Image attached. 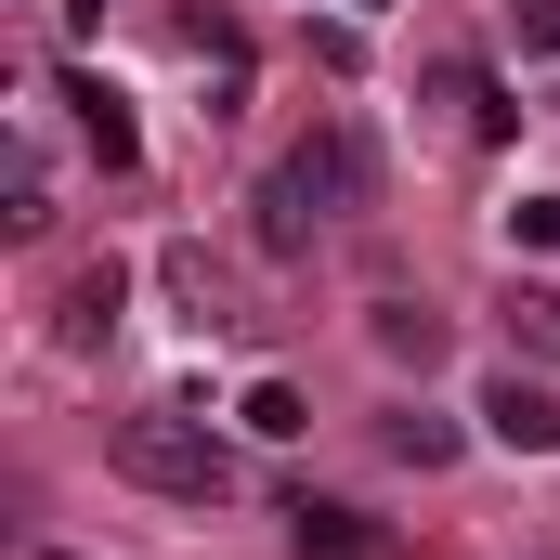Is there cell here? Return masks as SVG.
Instances as JSON below:
<instances>
[{"label": "cell", "mask_w": 560, "mask_h": 560, "mask_svg": "<svg viewBox=\"0 0 560 560\" xmlns=\"http://www.w3.org/2000/svg\"><path fill=\"white\" fill-rule=\"evenodd\" d=\"M365 183H378L365 131H326V143H300V156H275V170H261V248L300 261V248L326 235V209H365Z\"/></svg>", "instance_id": "6da1fadb"}, {"label": "cell", "mask_w": 560, "mask_h": 560, "mask_svg": "<svg viewBox=\"0 0 560 560\" xmlns=\"http://www.w3.org/2000/svg\"><path fill=\"white\" fill-rule=\"evenodd\" d=\"M105 456H118V482H143V495H183V509L235 495V456L183 418V405H143V418H118V430H105Z\"/></svg>", "instance_id": "7a4b0ae2"}, {"label": "cell", "mask_w": 560, "mask_h": 560, "mask_svg": "<svg viewBox=\"0 0 560 560\" xmlns=\"http://www.w3.org/2000/svg\"><path fill=\"white\" fill-rule=\"evenodd\" d=\"M482 443H509V456H560V392L509 365V378L482 392Z\"/></svg>", "instance_id": "3957f363"}, {"label": "cell", "mask_w": 560, "mask_h": 560, "mask_svg": "<svg viewBox=\"0 0 560 560\" xmlns=\"http://www.w3.org/2000/svg\"><path fill=\"white\" fill-rule=\"evenodd\" d=\"M66 105H79V143H92L105 170H131V156H143V118H131V92H118V79H92V66H79V79H66Z\"/></svg>", "instance_id": "277c9868"}, {"label": "cell", "mask_w": 560, "mask_h": 560, "mask_svg": "<svg viewBox=\"0 0 560 560\" xmlns=\"http://www.w3.org/2000/svg\"><path fill=\"white\" fill-rule=\"evenodd\" d=\"M365 339H378L392 365H443V313H430V300H378V313H365Z\"/></svg>", "instance_id": "5b68a950"}, {"label": "cell", "mask_w": 560, "mask_h": 560, "mask_svg": "<svg viewBox=\"0 0 560 560\" xmlns=\"http://www.w3.org/2000/svg\"><path fill=\"white\" fill-rule=\"evenodd\" d=\"M378 456H405V469H443V456H456V418H430V405H392V418H378Z\"/></svg>", "instance_id": "8992f818"}, {"label": "cell", "mask_w": 560, "mask_h": 560, "mask_svg": "<svg viewBox=\"0 0 560 560\" xmlns=\"http://www.w3.org/2000/svg\"><path fill=\"white\" fill-rule=\"evenodd\" d=\"M118 300H131V275H118V261H92V275L66 287V339H79V352H92V339H105V326H118Z\"/></svg>", "instance_id": "52a82bcc"}, {"label": "cell", "mask_w": 560, "mask_h": 560, "mask_svg": "<svg viewBox=\"0 0 560 560\" xmlns=\"http://www.w3.org/2000/svg\"><path fill=\"white\" fill-rule=\"evenodd\" d=\"M287 548H300V560H365V522H352V509H313V495H300V509H287Z\"/></svg>", "instance_id": "ba28073f"}, {"label": "cell", "mask_w": 560, "mask_h": 560, "mask_svg": "<svg viewBox=\"0 0 560 560\" xmlns=\"http://www.w3.org/2000/svg\"><path fill=\"white\" fill-rule=\"evenodd\" d=\"M235 418L261 430V443H300V430H313V405H300L287 378H248V405H235Z\"/></svg>", "instance_id": "9c48e42d"}, {"label": "cell", "mask_w": 560, "mask_h": 560, "mask_svg": "<svg viewBox=\"0 0 560 560\" xmlns=\"http://www.w3.org/2000/svg\"><path fill=\"white\" fill-rule=\"evenodd\" d=\"M509 339L522 352H560V287H509Z\"/></svg>", "instance_id": "30bf717a"}, {"label": "cell", "mask_w": 560, "mask_h": 560, "mask_svg": "<svg viewBox=\"0 0 560 560\" xmlns=\"http://www.w3.org/2000/svg\"><path fill=\"white\" fill-rule=\"evenodd\" d=\"M170 287H183V313H196V326H235V313H222V275H209L196 248H170Z\"/></svg>", "instance_id": "8fae6325"}, {"label": "cell", "mask_w": 560, "mask_h": 560, "mask_svg": "<svg viewBox=\"0 0 560 560\" xmlns=\"http://www.w3.org/2000/svg\"><path fill=\"white\" fill-rule=\"evenodd\" d=\"M509 248H560V196H522L509 209Z\"/></svg>", "instance_id": "7c38bea8"}, {"label": "cell", "mask_w": 560, "mask_h": 560, "mask_svg": "<svg viewBox=\"0 0 560 560\" xmlns=\"http://www.w3.org/2000/svg\"><path fill=\"white\" fill-rule=\"evenodd\" d=\"M522 13V52H560V0H509Z\"/></svg>", "instance_id": "4fadbf2b"}, {"label": "cell", "mask_w": 560, "mask_h": 560, "mask_svg": "<svg viewBox=\"0 0 560 560\" xmlns=\"http://www.w3.org/2000/svg\"><path fill=\"white\" fill-rule=\"evenodd\" d=\"M66 26H105V0H66Z\"/></svg>", "instance_id": "5bb4252c"}, {"label": "cell", "mask_w": 560, "mask_h": 560, "mask_svg": "<svg viewBox=\"0 0 560 560\" xmlns=\"http://www.w3.org/2000/svg\"><path fill=\"white\" fill-rule=\"evenodd\" d=\"M365 13H392V0H365Z\"/></svg>", "instance_id": "9a60e30c"}]
</instances>
